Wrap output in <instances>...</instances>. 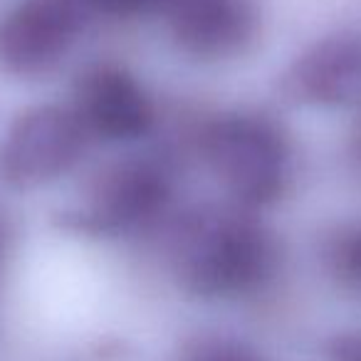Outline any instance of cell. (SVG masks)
<instances>
[{
	"label": "cell",
	"instance_id": "obj_1",
	"mask_svg": "<svg viewBox=\"0 0 361 361\" xmlns=\"http://www.w3.org/2000/svg\"><path fill=\"white\" fill-rule=\"evenodd\" d=\"M176 277L198 297L245 295L272 280L277 240L243 211H203L180 223L173 240Z\"/></svg>",
	"mask_w": 361,
	"mask_h": 361
},
{
	"label": "cell",
	"instance_id": "obj_2",
	"mask_svg": "<svg viewBox=\"0 0 361 361\" xmlns=\"http://www.w3.org/2000/svg\"><path fill=\"white\" fill-rule=\"evenodd\" d=\"M211 171L243 208L277 201L290 178V141L265 114H221L201 131Z\"/></svg>",
	"mask_w": 361,
	"mask_h": 361
},
{
	"label": "cell",
	"instance_id": "obj_3",
	"mask_svg": "<svg viewBox=\"0 0 361 361\" xmlns=\"http://www.w3.org/2000/svg\"><path fill=\"white\" fill-rule=\"evenodd\" d=\"M173 178L166 164L149 156L116 161L94 176L80 208L60 226L87 235H116L154 221L171 201Z\"/></svg>",
	"mask_w": 361,
	"mask_h": 361
},
{
	"label": "cell",
	"instance_id": "obj_4",
	"mask_svg": "<svg viewBox=\"0 0 361 361\" xmlns=\"http://www.w3.org/2000/svg\"><path fill=\"white\" fill-rule=\"evenodd\" d=\"M87 141L90 136L70 106L25 109L0 144V178L18 191L45 186L82 159Z\"/></svg>",
	"mask_w": 361,
	"mask_h": 361
},
{
	"label": "cell",
	"instance_id": "obj_5",
	"mask_svg": "<svg viewBox=\"0 0 361 361\" xmlns=\"http://www.w3.org/2000/svg\"><path fill=\"white\" fill-rule=\"evenodd\" d=\"M94 0H23L0 18V67L11 75H45L97 16Z\"/></svg>",
	"mask_w": 361,
	"mask_h": 361
},
{
	"label": "cell",
	"instance_id": "obj_6",
	"mask_svg": "<svg viewBox=\"0 0 361 361\" xmlns=\"http://www.w3.org/2000/svg\"><path fill=\"white\" fill-rule=\"evenodd\" d=\"M72 106L87 136L104 141L139 139L154 124L151 106L141 85L119 65L99 62L77 75Z\"/></svg>",
	"mask_w": 361,
	"mask_h": 361
},
{
	"label": "cell",
	"instance_id": "obj_7",
	"mask_svg": "<svg viewBox=\"0 0 361 361\" xmlns=\"http://www.w3.org/2000/svg\"><path fill=\"white\" fill-rule=\"evenodd\" d=\"M166 16L176 45L203 60L238 55L257 30L252 0H171Z\"/></svg>",
	"mask_w": 361,
	"mask_h": 361
},
{
	"label": "cell",
	"instance_id": "obj_8",
	"mask_svg": "<svg viewBox=\"0 0 361 361\" xmlns=\"http://www.w3.org/2000/svg\"><path fill=\"white\" fill-rule=\"evenodd\" d=\"M282 92L297 104L344 106L361 94V40L331 35L305 50L282 77Z\"/></svg>",
	"mask_w": 361,
	"mask_h": 361
},
{
	"label": "cell",
	"instance_id": "obj_9",
	"mask_svg": "<svg viewBox=\"0 0 361 361\" xmlns=\"http://www.w3.org/2000/svg\"><path fill=\"white\" fill-rule=\"evenodd\" d=\"M326 267L346 287L361 290V223L341 228L326 243Z\"/></svg>",
	"mask_w": 361,
	"mask_h": 361
},
{
	"label": "cell",
	"instance_id": "obj_10",
	"mask_svg": "<svg viewBox=\"0 0 361 361\" xmlns=\"http://www.w3.org/2000/svg\"><path fill=\"white\" fill-rule=\"evenodd\" d=\"M176 361H265L260 351L228 336H198L186 341Z\"/></svg>",
	"mask_w": 361,
	"mask_h": 361
},
{
	"label": "cell",
	"instance_id": "obj_11",
	"mask_svg": "<svg viewBox=\"0 0 361 361\" xmlns=\"http://www.w3.org/2000/svg\"><path fill=\"white\" fill-rule=\"evenodd\" d=\"M97 11L109 16H136L149 11H166L171 0H94Z\"/></svg>",
	"mask_w": 361,
	"mask_h": 361
},
{
	"label": "cell",
	"instance_id": "obj_12",
	"mask_svg": "<svg viewBox=\"0 0 361 361\" xmlns=\"http://www.w3.org/2000/svg\"><path fill=\"white\" fill-rule=\"evenodd\" d=\"M331 361H361V331L356 334H341L329 344Z\"/></svg>",
	"mask_w": 361,
	"mask_h": 361
},
{
	"label": "cell",
	"instance_id": "obj_13",
	"mask_svg": "<svg viewBox=\"0 0 361 361\" xmlns=\"http://www.w3.org/2000/svg\"><path fill=\"white\" fill-rule=\"evenodd\" d=\"M356 154H359V159H361V121H359V129H356Z\"/></svg>",
	"mask_w": 361,
	"mask_h": 361
}]
</instances>
